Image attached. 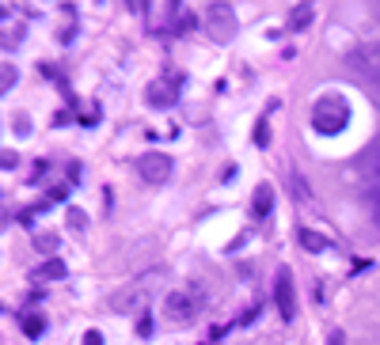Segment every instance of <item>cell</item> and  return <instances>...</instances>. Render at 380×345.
<instances>
[{"label":"cell","mask_w":380,"mask_h":345,"mask_svg":"<svg viewBox=\"0 0 380 345\" xmlns=\"http://www.w3.org/2000/svg\"><path fill=\"white\" fill-rule=\"evenodd\" d=\"M255 140H259V144H266V122H259V129H255Z\"/></svg>","instance_id":"cell-19"},{"label":"cell","mask_w":380,"mask_h":345,"mask_svg":"<svg viewBox=\"0 0 380 345\" xmlns=\"http://www.w3.org/2000/svg\"><path fill=\"white\" fill-rule=\"evenodd\" d=\"M179 88H182L179 76H160V80H152V84H149L145 99H149V107L167 110V107H175V103H179Z\"/></svg>","instance_id":"cell-3"},{"label":"cell","mask_w":380,"mask_h":345,"mask_svg":"<svg viewBox=\"0 0 380 345\" xmlns=\"http://www.w3.org/2000/svg\"><path fill=\"white\" fill-rule=\"evenodd\" d=\"M137 175L145 182H152V186H160V182L171 179V159H167L164 152H145V156L137 159Z\"/></svg>","instance_id":"cell-4"},{"label":"cell","mask_w":380,"mask_h":345,"mask_svg":"<svg viewBox=\"0 0 380 345\" xmlns=\"http://www.w3.org/2000/svg\"><path fill=\"white\" fill-rule=\"evenodd\" d=\"M12 84H16V68H12V65H4V76H0V88L8 91Z\"/></svg>","instance_id":"cell-14"},{"label":"cell","mask_w":380,"mask_h":345,"mask_svg":"<svg viewBox=\"0 0 380 345\" xmlns=\"http://www.w3.org/2000/svg\"><path fill=\"white\" fill-rule=\"evenodd\" d=\"M84 345H103V334L99 330H88V334H84Z\"/></svg>","instance_id":"cell-17"},{"label":"cell","mask_w":380,"mask_h":345,"mask_svg":"<svg viewBox=\"0 0 380 345\" xmlns=\"http://www.w3.org/2000/svg\"><path fill=\"white\" fill-rule=\"evenodd\" d=\"M206 27H209V38L232 42L236 38V12H232L228 4H213V8L206 12Z\"/></svg>","instance_id":"cell-2"},{"label":"cell","mask_w":380,"mask_h":345,"mask_svg":"<svg viewBox=\"0 0 380 345\" xmlns=\"http://www.w3.org/2000/svg\"><path fill=\"white\" fill-rule=\"evenodd\" d=\"M308 23H312V8H308V4H297V8L289 12V31H305Z\"/></svg>","instance_id":"cell-10"},{"label":"cell","mask_w":380,"mask_h":345,"mask_svg":"<svg viewBox=\"0 0 380 345\" xmlns=\"http://www.w3.org/2000/svg\"><path fill=\"white\" fill-rule=\"evenodd\" d=\"M38 277L42 281H58V277H65V262H58V258H54V262H46L38 270Z\"/></svg>","instance_id":"cell-12"},{"label":"cell","mask_w":380,"mask_h":345,"mask_svg":"<svg viewBox=\"0 0 380 345\" xmlns=\"http://www.w3.org/2000/svg\"><path fill=\"white\" fill-rule=\"evenodd\" d=\"M42 330H46V319H42V315H23V334L27 337H42Z\"/></svg>","instance_id":"cell-11"},{"label":"cell","mask_w":380,"mask_h":345,"mask_svg":"<svg viewBox=\"0 0 380 345\" xmlns=\"http://www.w3.org/2000/svg\"><path fill=\"white\" fill-rule=\"evenodd\" d=\"M327 345H346V334H342V330H335V334H331V342Z\"/></svg>","instance_id":"cell-18"},{"label":"cell","mask_w":380,"mask_h":345,"mask_svg":"<svg viewBox=\"0 0 380 345\" xmlns=\"http://www.w3.org/2000/svg\"><path fill=\"white\" fill-rule=\"evenodd\" d=\"M274 304H278V315L281 319H293L297 315V292H293V273L281 270L274 277Z\"/></svg>","instance_id":"cell-5"},{"label":"cell","mask_w":380,"mask_h":345,"mask_svg":"<svg viewBox=\"0 0 380 345\" xmlns=\"http://www.w3.org/2000/svg\"><path fill=\"white\" fill-rule=\"evenodd\" d=\"M372 224H377V228H380V190H377V194H372Z\"/></svg>","instance_id":"cell-15"},{"label":"cell","mask_w":380,"mask_h":345,"mask_svg":"<svg viewBox=\"0 0 380 345\" xmlns=\"http://www.w3.org/2000/svg\"><path fill=\"white\" fill-rule=\"evenodd\" d=\"M270 205H274V190L263 182V186L255 190V201H251V209H255V216H259V220H263V216L270 213Z\"/></svg>","instance_id":"cell-9"},{"label":"cell","mask_w":380,"mask_h":345,"mask_svg":"<svg viewBox=\"0 0 380 345\" xmlns=\"http://www.w3.org/2000/svg\"><path fill=\"white\" fill-rule=\"evenodd\" d=\"M350 65H354L365 80L380 84V42H369V46L354 49V53H350Z\"/></svg>","instance_id":"cell-6"},{"label":"cell","mask_w":380,"mask_h":345,"mask_svg":"<svg viewBox=\"0 0 380 345\" xmlns=\"http://www.w3.org/2000/svg\"><path fill=\"white\" fill-rule=\"evenodd\" d=\"M357 171H361L369 182H380V140L365 148V156L357 159Z\"/></svg>","instance_id":"cell-8"},{"label":"cell","mask_w":380,"mask_h":345,"mask_svg":"<svg viewBox=\"0 0 380 345\" xmlns=\"http://www.w3.org/2000/svg\"><path fill=\"white\" fill-rule=\"evenodd\" d=\"M377 12H380V4H377Z\"/></svg>","instance_id":"cell-20"},{"label":"cell","mask_w":380,"mask_h":345,"mask_svg":"<svg viewBox=\"0 0 380 345\" xmlns=\"http://www.w3.org/2000/svg\"><path fill=\"white\" fill-rule=\"evenodd\" d=\"M300 243H305L308 251H323V239L316 235V231H300Z\"/></svg>","instance_id":"cell-13"},{"label":"cell","mask_w":380,"mask_h":345,"mask_svg":"<svg viewBox=\"0 0 380 345\" xmlns=\"http://www.w3.org/2000/svg\"><path fill=\"white\" fill-rule=\"evenodd\" d=\"M346 122H350V103L342 95H323L312 107V125H316V133H323V137L342 133Z\"/></svg>","instance_id":"cell-1"},{"label":"cell","mask_w":380,"mask_h":345,"mask_svg":"<svg viewBox=\"0 0 380 345\" xmlns=\"http://www.w3.org/2000/svg\"><path fill=\"white\" fill-rule=\"evenodd\" d=\"M34 246H38V251H54V246H58V239H54V235H42Z\"/></svg>","instance_id":"cell-16"},{"label":"cell","mask_w":380,"mask_h":345,"mask_svg":"<svg viewBox=\"0 0 380 345\" xmlns=\"http://www.w3.org/2000/svg\"><path fill=\"white\" fill-rule=\"evenodd\" d=\"M198 307L202 304H198V296L194 292H171L164 311H167V319H175V322H190L194 315H198Z\"/></svg>","instance_id":"cell-7"}]
</instances>
